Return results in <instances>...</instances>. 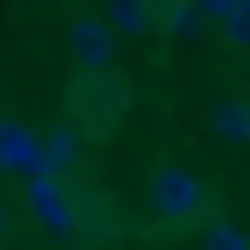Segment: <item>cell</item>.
I'll use <instances>...</instances> for the list:
<instances>
[{
    "instance_id": "52a82bcc",
    "label": "cell",
    "mask_w": 250,
    "mask_h": 250,
    "mask_svg": "<svg viewBox=\"0 0 250 250\" xmlns=\"http://www.w3.org/2000/svg\"><path fill=\"white\" fill-rule=\"evenodd\" d=\"M208 125H214V137H227V143H250V102H221Z\"/></svg>"
},
{
    "instance_id": "30bf717a",
    "label": "cell",
    "mask_w": 250,
    "mask_h": 250,
    "mask_svg": "<svg viewBox=\"0 0 250 250\" xmlns=\"http://www.w3.org/2000/svg\"><path fill=\"white\" fill-rule=\"evenodd\" d=\"M221 30H227L232 48H250V0H232V12L221 18Z\"/></svg>"
},
{
    "instance_id": "6da1fadb",
    "label": "cell",
    "mask_w": 250,
    "mask_h": 250,
    "mask_svg": "<svg viewBox=\"0 0 250 250\" xmlns=\"http://www.w3.org/2000/svg\"><path fill=\"white\" fill-rule=\"evenodd\" d=\"M149 203H155V214H161V221L185 227V221H197V214H203L208 191H203V179H197L191 167H155V179H149Z\"/></svg>"
},
{
    "instance_id": "8fae6325",
    "label": "cell",
    "mask_w": 250,
    "mask_h": 250,
    "mask_svg": "<svg viewBox=\"0 0 250 250\" xmlns=\"http://www.w3.org/2000/svg\"><path fill=\"white\" fill-rule=\"evenodd\" d=\"M191 6H197V12H203V18H214V24H221V18H227V12H232V0H191Z\"/></svg>"
},
{
    "instance_id": "3957f363",
    "label": "cell",
    "mask_w": 250,
    "mask_h": 250,
    "mask_svg": "<svg viewBox=\"0 0 250 250\" xmlns=\"http://www.w3.org/2000/svg\"><path fill=\"white\" fill-rule=\"evenodd\" d=\"M66 42H72V60H78V72H102L107 60H113V30L102 24V18H72V30H66Z\"/></svg>"
},
{
    "instance_id": "9c48e42d",
    "label": "cell",
    "mask_w": 250,
    "mask_h": 250,
    "mask_svg": "<svg viewBox=\"0 0 250 250\" xmlns=\"http://www.w3.org/2000/svg\"><path fill=\"white\" fill-rule=\"evenodd\" d=\"M203 250H250V232H244L238 221H208Z\"/></svg>"
},
{
    "instance_id": "8992f818",
    "label": "cell",
    "mask_w": 250,
    "mask_h": 250,
    "mask_svg": "<svg viewBox=\"0 0 250 250\" xmlns=\"http://www.w3.org/2000/svg\"><path fill=\"white\" fill-rule=\"evenodd\" d=\"M107 30H125V36H143V30L155 24V6L149 0H107Z\"/></svg>"
},
{
    "instance_id": "277c9868",
    "label": "cell",
    "mask_w": 250,
    "mask_h": 250,
    "mask_svg": "<svg viewBox=\"0 0 250 250\" xmlns=\"http://www.w3.org/2000/svg\"><path fill=\"white\" fill-rule=\"evenodd\" d=\"M0 173H42L36 131L18 125V119H0Z\"/></svg>"
},
{
    "instance_id": "7c38bea8",
    "label": "cell",
    "mask_w": 250,
    "mask_h": 250,
    "mask_svg": "<svg viewBox=\"0 0 250 250\" xmlns=\"http://www.w3.org/2000/svg\"><path fill=\"white\" fill-rule=\"evenodd\" d=\"M0 244H6V214H0Z\"/></svg>"
},
{
    "instance_id": "7a4b0ae2",
    "label": "cell",
    "mask_w": 250,
    "mask_h": 250,
    "mask_svg": "<svg viewBox=\"0 0 250 250\" xmlns=\"http://www.w3.org/2000/svg\"><path fill=\"white\" fill-rule=\"evenodd\" d=\"M24 179H30V185H24L30 214H36L48 232H72V227H78V214H72L66 191H60V179H54V173H24Z\"/></svg>"
},
{
    "instance_id": "ba28073f",
    "label": "cell",
    "mask_w": 250,
    "mask_h": 250,
    "mask_svg": "<svg viewBox=\"0 0 250 250\" xmlns=\"http://www.w3.org/2000/svg\"><path fill=\"white\" fill-rule=\"evenodd\" d=\"M161 24L173 30V36H197V30H203L208 18L191 6V0H167V6H161Z\"/></svg>"
},
{
    "instance_id": "5b68a950",
    "label": "cell",
    "mask_w": 250,
    "mask_h": 250,
    "mask_svg": "<svg viewBox=\"0 0 250 250\" xmlns=\"http://www.w3.org/2000/svg\"><path fill=\"white\" fill-rule=\"evenodd\" d=\"M36 155H42V173H72L83 161V137H78V125H54V131L36 137Z\"/></svg>"
}]
</instances>
